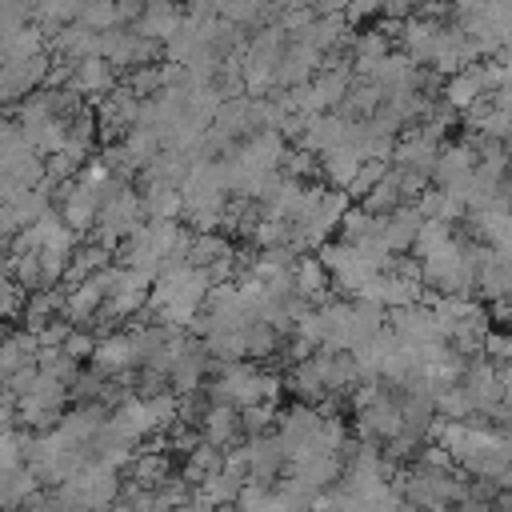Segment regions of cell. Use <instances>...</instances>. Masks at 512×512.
I'll return each instance as SVG.
<instances>
[{"mask_svg": "<svg viewBox=\"0 0 512 512\" xmlns=\"http://www.w3.org/2000/svg\"><path fill=\"white\" fill-rule=\"evenodd\" d=\"M68 492H72L88 512H112V508L120 504L124 484L116 480V468L92 460V464H84V468L68 480Z\"/></svg>", "mask_w": 512, "mask_h": 512, "instance_id": "obj_1", "label": "cell"}, {"mask_svg": "<svg viewBox=\"0 0 512 512\" xmlns=\"http://www.w3.org/2000/svg\"><path fill=\"white\" fill-rule=\"evenodd\" d=\"M248 480H256V484H276L280 476H288V448L280 444V436L276 432H264V436H256V440H248Z\"/></svg>", "mask_w": 512, "mask_h": 512, "instance_id": "obj_2", "label": "cell"}, {"mask_svg": "<svg viewBox=\"0 0 512 512\" xmlns=\"http://www.w3.org/2000/svg\"><path fill=\"white\" fill-rule=\"evenodd\" d=\"M200 436H204L208 444H216V448H228V452H232V444L244 436L240 408H232V404H212V408H208V416H204V424H200Z\"/></svg>", "mask_w": 512, "mask_h": 512, "instance_id": "obj_3", "label": "cell"}, {"mask_svg": "<svg viewBox=\"0 0 512 512\" xmlns=\"http://www.w3.org/2000/svg\"><path fill=\"white\" fill-rule=\"evenodd\" d=\"M128 476H132L136 484H144V488H160V484L172 476V472H168V456L156 452V448H148V452H140V456L132 460Z\"/></svg>", "mask_w": 512, "mask_h": 512, "instance_id": "obj_4", "label": "cell"}, {"mask_svg": "<svg viewBox=\"0 0 512 512\" xmlns=\"http://www.w3.org/2000/svg\"><path fill=\"white\" fill-rule=\"evenodd\" d=\"M456 512H496V508H492V504H476V500H464Z\"/></svg>", "mask_w": 512, "mask_h": 512, "instance_id": "obj_5", "label": "cell"}]
</instances>
